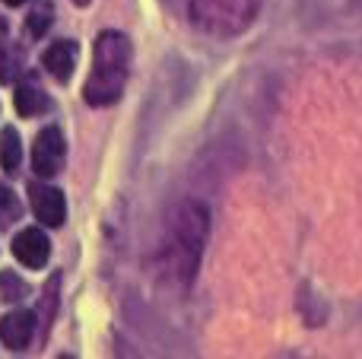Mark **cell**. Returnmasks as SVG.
I'll return each mask as SVG.
<instances>
[{
	"label": "cell",
	"instance_id": "cell-17",
	"mask_svg": "<svg viewBox=\"0 0 362 359\" xmlns=\"http://www.w3.org/2000/svg\"><path fill=\"white\" fill-rule=\"evenodd\" d=\"M74 4H76V6H86V4H89V0H74Z\"/></svg>",
	"mask_w": 362,
	"mask_h": 359
},
{
	"label": "cell",
	"instance_id": "cell-1",
	"mask_svg": "<svg viewBox=\"0 0 362 359\" xmlns=\"http://www.w3.org/2000/svg\"><path fill=\"white\" fill-rule=\"evenodd\" d=\"M206 233H210V210L200 201L178 204L169 220V239H165L163 258L169 261L172 273H175L181 283H191L194 273H197Z\"/></svg>",
	"mask_w": 362,
	"mask_h": 359
},
{
	"label": "cell",
	"instance_id": "cell-5",
	"mask_svg": "<svg viewBox=\"0 0 362 359\" xmlns=\"http://www.w3.org/2000/svg\"><path fill=\"white\" fill-rule=\"evenodd\" d=\"M29 201H32V213L42 226H64L67 220V201H64V191H57L54 184H32L29 188Z\"/></svg>",
	"mask_w": 362,
	"mask_h": 359
},
{
	"label": "cell",
	"instance_id": "cell-11",
	"mask_svg": "<svg viewBox=\"0 0 362 359\" xmlns=\"http://www.w3.org/2000/svg\"><path fill=\"white\" fill-rule=\"evenodd\" d=\"M51 23H54V6H51V0H38L29 10V16H25V32H29L32 38H42Z\"/></svg>",
	"mask_w": 362,
	"mask_h": 359
},
{
	"label": "cell",
	"instance_id": "cell-2",
	"mask_svg": "<svg viewBox=\"0 0 362 359\" xmlns=\"http://www.w3.org/2000/svg\"><path fill=\"white\" fill-rule=\"evenodd\" d=\"M127 67H131V42H127V35L112 29L102 32L95 38L93 73H89L86 86H83V99L95 108L118 102L127 83Z\"/></svg>",
	"mask_w": 362,
	"mask_h": 359
},
{
	"label": "cell",
	"instance_id": "cell-14",
	"mask_svg": "<svg viewBox=\"0 0 362 359\" xmlns=\"http://www.w3.org/2000/svg\"><path fill=\"white\" fill-rule=\"evenodd\" d=\"M25 293H29V286H25L13 271L0 273V299H6V302H16V299H23Z\"/></svg>",
	"mask_w": 362,
	"mask_h": 359
},
{
	"label": "cell",
	"instance_id": "cell-6",
	"mask_svg": "<svg viewBox=\"0 0 362 359\" xmlns=\"http://www.w3.org/2000/svg\"><path fill=\"white\" fill-rule=\"evenodd\" d=\"M13 258H16L23 267H29V271H42V267L48 264V258H51L48 235H45L42 229H35V226L16 233V239H13Z\"/></svg>",
	"mask_w": 362,
	"mask_h": 359
},
{
	"label": "cell",
	"instance_id": "cell-4",
	"mask_svg": "<svg viewBox=\"0 0 362 359\" xmlns=\"http://www.w3.org/2000/svg\"><path fill=\"white\" fill-rule=\"evenodd\" d=\"M64 159H67V143H64V134L57 127H45L38 131L35 143H32V172L38 178H54L64 169Z\"/></svg>",
	"mask_w": 362,
	"mask_h": 359
},
{
	"label": "cell",
	"instance_id": "cell-3",
	"mask_svg": "<svg viewBox=\"0 0 362 359\" xmlns=\"http://www.w3.org/2000/svg\"><path fill=\"white\" fill-rule=\"evenodd\" d=\"M264 0H191L187 16L194 29L210 38H235L257 19Z\"/></svg>",
	"mask_w": 362,
	"mask_h": 359
},
{
	"label": "cell",
	"instance_id": "cell-10",
	"mask_svg": "<svg viewBox=\"0 0 362 359\" xmlns=\"http://www.w3.org/2000/svg\"><path fill=\"white\" fill-rule=\"evenodd\" d=\"M19 163H23L19 134H16V127H4V131H0V169H4L6 175H13V172L19 169Z\"/></svg>",
	"mask_w": 362,
	"mask_h": 359
},
{
	"label": "cell",
	"instance_id": "cell-7",
	"mask_svg": "<svg viewBox=\"0 0 362 359\" xmlns=\"http://www.w3.org/2000/svg\"><path fill=\"white\" fill-rule=\"evenodd\" d=\"M32 337H35V315L32 312L16 309L0 318V341H4L6 350L19 353V350H25L32 343Z\"/></svg>",
	"mask_w": 362,
	"mask_h": 359
},
{
	"label": "cell",
	"instance_id": "cell-8",
	"mask_svg": "<svg viewBox=\"0 0 362 359\" xmlns=\"http://www.w3.org/2000/svg\"><path fill=\"white\" fill-rule=\"evenodd\" d=\"M76 57H80V48L76 42L70 38H61V42H51L42 54V64L57 83H67L74 76V67H76Z\"/></svg>",
	"mask_w": 362,
	"mask_h": 359
},
{
	"label": "cell",
	"instance_id": "cell-15",
	"mask_svg": "<svg viewBox=\"0 0 362 359\" xmlns=\"http://www.w3.org/2000/svg\"><path fill=\"white\" fill-rule=\"evenodd\" d=\"M4 4H6V6H23L25 0H4Z\"/></svg>",
	"mask_w": 362,
	"mask_h": 359
},
{
	"label": "cell",
	"instance_id": "cell-13",
	"mask_svg": "<svg viewBox=\"0 0 362 359\" xmlns=\"http://www.w3.org/2000/svg\"><path fill=\"white\" fill-rule=\"evenodd\" d=\"M23 213V204L10 188H0V229H10Z\"/></svg>",
	"mask_w": 362,
	"mask_h": 359
},
{
	"label": "cell",
	"instance_id": "cell-12",
	"mask_svg": "<svg viewBox=\"0 0 362 359\" xmlns=\"http://www.w3.org/2000/svg\"><path fill=\"white\" fill-rule=\"evenodd\" d=\"M23 70V51L13 45H0V83H13Z\"/></svg>",
	"mask_w": 362,
	"mask_h": 359
},
{
	"label": "cell",
	"instance_id": "cell-9",
	"mask_svg": "<svg viewBox=\"0 0 362 359\" xmlns=\"http://www.w3.org/2000/svg\"><path fill=\"white\" fill-rule=\"evenodd\" d=\"M13 105L23 118H35V114H45L51 108L48 95L35 86V83H19L16 86V95H13Z\"/></svg>",
	"mask_w": 362,
	"mask_h": 359
},
{
	"label": "cell",
	"instance_id": "cell-16",
	"mask_svg": "<svg viewBox=\"0 0 362 359\" xmlns=\"http://www.w3.org/2000/svg\"><path fill=\"white\" fill-rule=\"evenodd\" d=\"M4 35H6V19L0 16V38H4Z\"/></svg>",
	"mask_w": 362,
	"mask_h": 359
}]
</instances>
